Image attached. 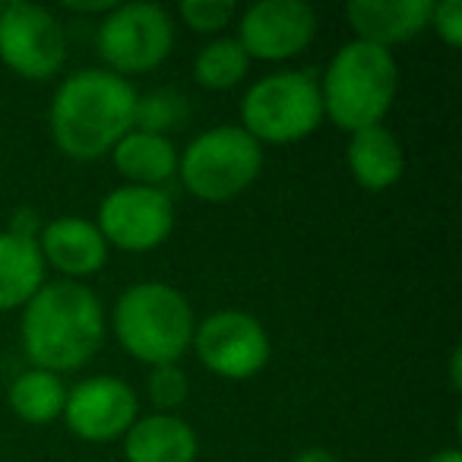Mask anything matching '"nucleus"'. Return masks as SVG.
<instances>
[{
	"mask_svg": "<svg viewBox=\"0 0 462 462\" xmlns=\"http://www.w3.org/2000/svg\"><path fill=\"white\" fill-rule=\"evenodd\" d=\"M67 390L58 374L29 367L10 386V409L29 424H48L58 415H64Z\"/></svg>",
	"mask_w": 462,
	"mask_h": 462,
	"instance_id": "6ab92c4d",
	"label": "nucleus"
},
{
	"mask_svg": "<svg viewBox=\"0 0 462 462\" xmlns=\"http://www.w3.org/2000/svg\"><path fill=\"white\" fill-rule=\"evenodd\" d=\"M263 168V149L241 127H212L199 134L184 155H178V174L184 187L203 203H228L257 180Z\"/></svg>",
	"mask_w": 462,
	"mask_h": 462,
	"instance_id": "39448f33",
	"label": "nucleus"
},
{
	"mask_svg": "<svg viewBox=\"0 0 462 462\" xmlns=\"http://www.w3.org/2000/svg\"><path fill=\"white\" fill-rule=\"evenodd\" d=\"M149 399H152L159 409H178L187 399V377L178 365H162L152 367V377H149Z\"/></svg>",
	"mask_w": 462,
	"mask_h": 462,
	"instance_id": "5701e85b",
	"label": "nucleus"
},
{
	"mask_svg": "<svg viewBox=\"0 0 462 462\" xmlns=\"http://www.w3.org/2000/svg\"><path fill=\"white\" fill-rule=\"evenodd\" d=\"M459 358H462V352L453 348V358H449V383H453V390H459Z\"/></svg>",
	"mask_w": 462,
	"mask_h": 462,
	"instance_id": "bb28decb",
	"label": "nucleus"
},
{
	"mask_svg": "<svg viewBox=\"0 0 462 462\" xmlns=\"http://www.w3.org/2000/svg\"><path fill=\"white\" fill-rule=\"evenodd\" d=\"M193 348L206 371L225 380H247L270 361V336L257 317L245 310H218L193 329Z\"/></svg>",
	"mask_w": 462,
	"mask_h": 462,
	"instance_id": "9d476101",
	"label": "nucleus"
},
{
	"mask_svg": "<svg viewBox=\"0 0 462 462\" xmlns=\"http://www.w3.org/2000/svg\"><path fill=\"white\" fill-rule=\"evenodd\" d=\"M199 440L184 418L171 411H155L134 421L124 434V456L127 462H193Z\"/></svg>",
	"mask_w": 462,
	"mask_h": 462,
	"instance_id": "2eb2a0df",
	"label": "nucleus"
},
{
	"mask_svg": "<svg viewBox=\"0 0 462 462\" xmlns=\"http://www.w3.org/2000/svg\"><path fill=\"white\" fill-rule=\"evenodd\" d=\"M178 14L193 32H218L235 16V4L231 0H184Z\"/></svg>",
	"mask_w": 462,
	"mask_h": 462,
	"instance_id": "4be33fe9",
	"label": "nucleus"
},
{
	"mask_svg": "<svg viewBox=\"0 0 462 462\" xmlns=\"http://www.w3.org/2000/svg\"><path fill=\"white\" fill-rule=\"evenodd\" d=\"M428 462H462V453L456 447H447V449H440V453H434Z\"/></svg>",
	"mask_w": 462,
	"mask_h": 462,
	"instance_id": "a878e982",
	"label": "nucleus"
},
{
	"mask_svg": "<svg viewBox=\"0 0 462 462\" xmlns=\"http://www.w3.org/2000/svg\"><path fill=\"white\" fill-rule=\"evenodd\" d=\"M346 155H348V171H352V178L365 190H386V187L399 184V178L405 171L402 143L383 124L355 130L348 136Z\"/></svg>",
	"mask_w": 462,
	"mask_h": 462,
	"instance_id": "dca6fc26",
	"label": "nucleus"
},
{
	"mask_svg": "<svg viewBox=\"0 0 462 462\" xmlns=\"http://www.w3.org/2000/svg\"><path fill=\"white\" fill-rule=\"evenodd\" d=\"M399 89V67L386 48L367 42H348L333 54L320 83L323 115L336 127L365 130L374 127L393 108Z\"/></svg>",
	"mask_w": 462,
	"mask_h": 462,
	"instance_id": "7ed1b4c3",
	"label": "nucleus"
},
{
	"mask_svg": "<svg viewBox=\"0 0 462 462\" xmlns=\"http://www.w3.org/2000/svg\"><path fill=\"white\" fill-rule=\"evenodd\" d=\"M136 89L111 70H79L51 98V136L73 162L108 155L134 130Z\"/></svg>",
	"mask_w": 462,
	"mask_h": 462,
	"instance_id": "f03ea898",
	"label": "nucleus"
},
{
	"mask_svg": "<svg viewBox=\"0 0 462 462\" xmlns=\"http://www.w3.org/2000/svg\"><path fill=\"white\" fill-rule=\"evenodd\" d=\"M0 60L23 79H51L67 60V39L54 14L14 0L0 10Z\"/></svg>",
	"mask_w": 462,
	"mask_h": 462,
	"instance_id": "1a4fd4ad",
	"label": "nucleus"
},
{
	"mask_svg": "<svg viewBox=\"0 0 462 462\" xmlns=\"http://www.w3.org/2000/svg\"><path fill=\"white\" fill-rule=\"evenodd\" d=\"M295 462H339L329 449H320V447H310L304 449L301 456H295Z\"/></svg>",
	"mask_w": 462,
	"mask_h": 462,
	"instance_id": "393cba45",
	"label": "nucleus"
},
{
	"mask_svg": "<svg viewBox=\"0 0 462 462\" xmlns=\"http://www.w3.org/2000/svg\"><path fill=\"white\" fill-rule=\"evenodd\" d=\"M105 339V308L83 282H45L23 308V352L48 374L79 371Z\"/></svg>",
	"mask_w": 462,
	"mask_h": 462,
	"instance_id": "f257e3e1",
	"label": "nucleus"
},
{
	"mask_svg": "<svg viewBox=\"0 0 462 462\" xmlns=\"http://www.w3.org/2000/svg\"><path fill=\"white\" fill-rule=\"evenodd\" d=\"M251 70V58L245 54V48L238 45V39H216L206 48H199L197 60H193V79L203 89H231Z\"/></svg>",
	"mask_w": 462,
	"mask_h": 462,
	"instance_id": "aec40b11",
	"label": "nucleus"
},
{
	"mask_svg": "<svg viewBox=\"0 0 462 462\" xmlns=\"http://www.w3.org/2000/svg\"><path fill=\"white\" fill-rule=\"evenodd\" d=\"M317 35V14L304 0H260L245 10L238 45L247 58L289 60L298 58Z\"/></svg>",
	"mask_w": 462,
	"mask_h": 462,
	"instance_id": "9b49d317",
	"label": "nucleus"
},
{
	"mask_svg": "<svg viewBox=\"0 0 462 462\" xmlns=\"http://www.w3.org/2000/svg\"><path fill=\"white\" fill-rule=\"evenodd\" d=\"M45 285V260L39 241L14 231L0 235V310L26 308Z\"/></svg>",
	"mask_w": 462,
	"mask_h": 462,
	"instance_id": "a211bd4d",
	"label": "nucleus"
},
{
	"mask_svg": "<svg viewBox=\"0 0 462 462\" xmlns=\"http://www.w3.org/2000/svg\"><path fill=\"white\" fill-rule=\"evenodd\" d=\"M115 168L134 187H162L168 178L178 174V149L165 134H146L130 130L115 149H111Z\"/></svg>",
	"mask_w": 462,
	"mask_h": 462,
	"instance_id": "f3484780",
	"label": "nucleus"
},
{
	"mask_svg": "<svg viewBox=\"0 0 462 462\" xmlns=\"http://www.w3.org/2000/svg\"><path fill=\"white\" fill-rule=\"evenodd\" d=\"M96 228L105 245L127 254H146L165 245L174 228V203L162 187L124 184L111 190L98 206Z\"/></svg>",
	"mask_w": 462,
	"mask_h": 462,
	"instance_id": "6e6552de",
	"label": "nucleus"
},
{
	"mask_svg": "<svg viewBox=\"0 0 462 462\" xmlns=\"http://www.w3.org/2000/svg\"><path fill=\"white\" fill-rule=\"evenodd\" d=\"M39 251L45 266H54L60 276L73 279V282L98 273L108 260V245H105L96 222L77 216H64L42 225Z\"/></svg>",
	"mask_w": 462,
	"mask_h": 462,
	"instance_id": "ddd939ff",
	"label": "nucleus"
},
{
	"mask_svg": "<svg viewBox=\"0 0 462 462\" xmlns=\"http://www.w3.org/2000/svg\"><path fill=\"white\" fill-rule=\"evenodd\" d=\"M180 98L171 96V92H155L149 98H136V117H134V127L140 124V130L146 134H162L168 130L174 121L180 117Z\"/></svg>",
	"mask_w": 462,
	"mask_h": 462,
	"instance_id": "412c9836",
	"label": "nucleus"
},
{
	"mask_svg": "<svg viewBox=\"0 0 462 462\" xmlns=\"http://www.w3.org/2000/svg\"><path fill=\"white\" fill-rule=\"evenodd\" d=\"M115 336L143 365H178L193 342V310L174 285L140 282L130 285L115 301Z\"/></svg>",
	"mask_w": 462,
	"mask_h": 462,
	"instance_id": "20e7f679",
	"label": "nucleus"
},
{
	"mask_svg": "<svg viewBox=\"0 0 462 462\" xmlns=\"http://www.w3.org/2000/svg\"><path fill=\"white\" fill-rule=\"evenodd\" d=\"M430 10V0H352L346 14L358 42L390 51V45L409 42L428 29Z\"/></svg>",
	"mask_w": 462,
	"mask_h": 462,
	"instance_id": "4468645a",
	"label": "nucleus"
},
{
	"mask_svg": "<svg viewBox=\"0 0 462 462\" xmlns=\"http://www.w3.org/2000/svg\"><path fill=\"white\" fill-rule=\"evenodd\" d=\"M136 393L121 377H89L67 393L64 421L89 443H108L124 437L136 421Z\"/></svg>",
	"mask_w": 462,
	"mask_h": 462,
	"instance_id": "f8f14e48",
	"label": "nucleus"
},
{
	"mask_svg": "<svg viewBox=\"0 0 462 462\" xmlns=\"http://www.w3.org/2000/svg\"><path fill=\"white\" fill-rule=\"evenodd\" d=\"M174 23L159 4H124L98 26V54L111 73H149L171 54Z\"/></svg>",
	"mask_w": 462,
	"mask_h": 462,
	"instance_id": "0eeeda50",
	"label": "nucleus"
},
{
	"mask_svg": "<svg viewBox=\"0 0 462 462\" xmlns=\"http://www.w3.org/2000/svg\"><path fill=\"white\" fill-rule=\"evenodd\" d=\"M428 26H434L437 35H440L449 48H459L462 45V4L459 0H443V4H434Z\"/></svg>",
	"mask_w": 462,
	"mask_h": 462,
	"instance_id": "b1692460",
	"label": "nucleus"
},
{
	"mask_svg": "<svg viewBox=\"0 0 462 462\" xmlns=\"http://www.w3.org/2000/svg\"><path fill=\"white\" fill-rule=\"evenodd\" d=\"M320 121V83L304 70L270 73L241 102V130L257 143H298L314 134Z\"/></svg>",
	"mask_w": 462,
	"mask_h": 462,
	"instance_id": "423d86ee",
	"label": "nucleus"
}]
</instances>
